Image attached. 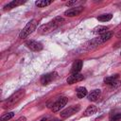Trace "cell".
Listing matches in <instances>:
<instances>
[{"instance_id": "6da1fadb", "label": "cell", "mask_w": 121, "mask_h": 121, "mask_svg": "<svg viewBox=\"0 0 121 121\" xmlns=\"http://www.w3.org/2000/svg\"><path fill=\"white\" fill-rule=\"evenodd\" d=\"M25 95V91L24 90H19L13 95H11L3 104V109H11L14 108L24 97Z\"/></svg>"}, {"instance_id": "7a4b0ae2", "label": "cell", "mask_w": 121, "mask_h": 121, "mask_svg": "<svg viewBox=\"0 0 121 121\" xmlns=\"http://www.w3.org/2000/svg\"><path fill=\"white\" fill-rule=\"evenodd\" d=\"M37 25H38V23H37V21H36L35 19L30 20V21L26 25V26L23 28V30L20 32L19 38L23 39V38H26L27 36H29V35L36 29Z\"/></svg>"}, {"instance_id": "3957f363", "label": "cell", "mask_w": 121, "mask_h": 121, "mask_svg": "<svg viewBox=\"0 0 121 121\" xmlns=\"http://www.w3.org/2000/svg\"><path fill=\"white\" fill-rule=\"evenodd\" d=\"M79 110H80V106H79V105L70 106V107L64 109L63 111H61L60 113V115L61 118H67V117H69V116H71V115L77 113Z\"/></svg>"}, {"instance_id": "277c9868", "label": "cell", "mask_w": 121, "mask_h": 121, "mask_svg": "<svg viewBox=\"0 0 121 121\" xmlns=\"http://www.w3.org/2000/svg\"><path fill=\"white\" fill-rule=\"evenodd\" d=\"M67 101H68V99H67V97H65V96H61V97L58 98V99L52 104V107H51L52 112H56L60 111V109H62V108L66 105Z\"/></svg>"}, {"instance_id": "5b68a950", "label": "cell", "mask_w": 121, "mask_h": 121, "mask_svg": "<svg viewBox=\"0 0 121 121\" xmlns=\"http://www.w3.org/2000/svg\"><path fill=\"white\" fill-rule=\"evenodd\" d=\"M58 26H59V25L53 20L52 22H49L46 25H43L38 30H39V33H41V34H46V33H49L52 30H54Z\"/></svg>"}, {"instance_id": "8992f818", "label": "cell", "mask_w": 121, "mask_h": 121, "mask_svg": "<svg viewBox=\"0 0 121 121\" xmlns=\"http://www.w3.org/2000/svg\"><path fill=\"white\" fill-rule=\"evenodd\" d=\"M58 77V74L56 72H52V73H48V74H45L43 75L42 78H41V83L43 85H48L50 84L53 80H55Z\"/></svg>"}, {"instance_id": "52a82bcc", "label": "cell", "mask_w": 121, "mask_h": 121, "mask_svg": "<svg viewBox=\"0 0 121 121\" xmlns=\"http://www.w3.org/2000/svg\"><path fill=\"white\" fill-rule=\"evenodd\" d=\"M26 45L32 51H41L43 49V44L40 43V42H37V41H34V40H29L26 43Z\"/></svg>"}, {"instance_id": "ba28073f", "label": "cell", "mask_w": 121, "mask_h": 121, "mask_svg": "<svg viewBox=\"0 0 121 121\" xmlns=\"http://www.w3.org/2000/svg\"><path fill=\"white\" fill-rule=\"evenodd\" d=\"M83 78H84L83 75H81L79 73H73L67 78L66 81L68 84H74V83H77V82L83 80Z\"/></svg>"}, {"instance_id": "9c48e42d", "label": "cell", "mask_w": 121, "mask_h": 121, "mask_svg": "<svg viewBox=\"0 0 121 121\" xmlns=\"http://www.w3.org/2000/svg\"><path fill=\"white\" fill-rule=\"evenodd\" d=\"M83 10V7H77V8H72L69 9L68 10H66L64 12V15L67 17H74V16H78L79 15Z\"/></svg>"}, {"instance_id": "30bf717a", "label": "cell", "mask_w": 121, "mask_h": 121, "mask_svg": "<svg viewBox=\"0 0 121 121\" xmlns=\"http://www.w3.org/2000/svg\"><path fill=\"white\" fill-rule=\"evenodd\" d=\"M104 82L106 84H109V85H118L121 81H120V78H119V75H113V76H110V77H107L104 78Z\"/></svg>"}, {"instance_id": "8fae6325", "label": "cell", "mask_w": 121, "mask_h": 121, "mask_svg": "<svg viewBox=\"0 0 121 121\" xmlns=\"http://www.w3.org/2000/svg\"><path fill=\"white\" fill-rule=\"evenodd\" d=\"M25 3H26V1H23V0H13V1L9 2V4H7L4 7V9L5 10H9V9H11L13 8H16V7L20 6V5H23Z\"/></svg>"}, {"instance_id": "7c38bea8", "label": "cell", "mask_w": 121, "mask_h": 121, "mask_svg": "<svg viewBox=\"0 0 121 121\" xmlns=\"http://www.w3.org/2000/svg\"><path fill=\"white\" fill-rule=\"evenodd\" d=\"M100 95H101V91H100L99 89H95V90L92 91V92L88 95L87 97H88V99H89L90 101H96V100L99 98Z\"/></svg>"}, {"instance_id": "4fadbf2b", "label": "cell", "mask_w": 121, "mask_h": 121, "mask_svg": "<svg viewBox=\"0 0 121 121\" xmlns=\"http://www.w3.org/2000/svg\"><path fill=\"white\" fill-rule=\"evenodd\" d=\"M82 68V60H77L73 62V65H72V69H71V72L72 74L73 73H78Z\"/></svg>"}, {"instance_id": "5bb4252c", "label": "cell", "mask_w": 121, "mask_h": 121, "mask_svg": "<svg viewBox=\"0 0 121 121\" xmlns=\"http://www.w3.org/2000/svg\"><path fill=\"white\" fill-rule=\"evenodd\" d=\"M96 107L95 105H90L87 107V109L84 111L83 112V116H90V115H93L94 113H95L96 112Z\"/></svg>"}, {"instance_id": "9a60e30c", "label": "cell", "mask_w": 121, "mask_h": 121, "mask_svg": "<svg viewBox=\"0 0 121 121\" xmlns=\"http://www.w3.org/2000/svg\"><path fill=\"white\" fill-rule=\"evenodd\" d=\"M112 32H110V31H107L106 33H104V34L100 35L97 39H98L99 43H104V42H106V41L110 40V39L112 38Z\"/></svg>"}, {"instance_id": "2e32d148", "label": "cell", "mask_w": 121, "mask_h": 121, "mask_svg": "<svg viewBox=\"0 0 121 121\" xmlns=\"http://www.w3.org/2000/svg\"><path fill=\"white\" fill-rule=\"evenodd\" d=\"M87 95V89L85 87H78L77 89V96L78 98H83Z\"/></svg>"}, {"instance_id": "e0dca14e", "label": "cell", "mask_w": 121, "mask_h": 121, "mask_svg": "<svg viewBox=\"0 0 121 121\" xmlns=\"http://www.w3.org/2000/svg\"><path fill=\"white\" fill-rule=\"evenodd\" d=\"M108 30V26H96L95 28H94V33H96V34H104L106 33Z\"/></svg>"}, {"instance_id": "ac0fdd59", "label": "cell", "mask_w": 121, "mask_h": 121, "mask_svg": "<svg viewBox=\"0 0 121 121\" xmlns=\"http://www.w3.org/2000/svg\"><path fill=\"white\" fill-rule=\"evenodd\" d=\"M112 18V15L111 13H106V14L99 15V16L97 17V20L100 21V22H108V21H110Z\"/></svg>"}, {"instance_id": "d6986e66", "label": "cell", "mask_w": 121, "mask_h": 121, "mask_svg": "<svg viewBox=\"0 0 121 121\" xmlns=\"http://www.w3.org/2000/svg\"><path fill=\"white\" fill-rule=\"evenodd\" d=\"M53 1H46V0H42V1H36L35 2V5L39 8H44L50 4H52Z\"/></svg>"}, {"instance_id": "ffe728a7", "label": "cell", "mask_w": 121, "mask_h": 121, "mask_svg": "<svg viewBox=\"0 0 121 121\" xmlns=\"http://www.w3.org/2000/svg\"><path fill=\"white\" fill-rule=\"evenodd\" d=\"M13 116H14V113H13V112H8V113L3 114V115L0 117V120H1V121H9V120L11 119Z\"/></svg>"}, {"instance_id": "44dd1931", "label": "cell", "mask_w": 121, "mask_h": 121, "mask_svg": "<svg viewBox=\"0 0 121 121\" xmlns=\"http://www.w3.org/2000/svg\"><path fill=\"white\" fill-rule=\"evenodd\" d=\"M110 121H121V113H115L110 116Z\"/></svg>"}, {"instance_id": "7402d4cb", "label": "cell", "mask_w": 121, "mask_h": 121, "mask_svg": "<svg viewBox=\"0 0 121 121\" xmlns=\"http://www.w3.org/2000/svg\"><path fill=\"white\" fill-rule=\"evenodd\" d=\"M76 3H77V1H70V2H67L66 3V6H72V5L76 4Z\"/></svg>"}, {"instance_id": "603a6c76", "label": "cell", "mask_w": 121, "mask_h": 121, "mask_svg": "<svg viewBox=\"0 0 121 121\" xmlns=\"http://www.w3.org/2000/svg\"><path fill=\"white\" fill-rule=\"evenodd\" d=\"M16 121H26V117H20L18 120H16Z\"/></svg>"}, {"instance_id": "cb8c5ba5", "label": "cell", "mask_w": 121, "mask_h": 121, "mask_svg": "<svg viewBox=\"0 0 121 121\" xmlns=\"http://www.w3.org/2000/svg\"><path fill=\"white\" fill-rule=\"evenodd\" d=\"M50 121H60V119H58V118H54V119H51Z\"/></svg>"}, {"instance_id": "d4e9b609", "label": "cell", "mask_w": 121, "mask_h": 121, "mask_svg": "<svg viewBox=\"0 0 121 121\" xmlns=\"http://www.w3.org/2000/svg\"><path fill=\"white\" fill-rule=\"evenodd\" d=\"M117 36H118V37H120V36H121V31H120V32L117 34Z\"/></svg>"}, {"instance_id": "484cf974", "label": "cell", "mask_w": 121, "mask_h": 121, "mask_svg": "<svg viewBox=\"0 0 121 121\" xmlns=\"http://www.w3.org/2000/svg\"><path fill=\"white\" fill-rule=\"evenodd\" d=\"M40 121H45V119L43 118V119H42V120H40Z\"/></svg>"}, {"instance_id": "4316f807", "label": "cell", "mask_w": 121, "mask_h": 121, "mask_svg": "<svg viewBox=\"0 0 121 121\" xmlns=\"http://www.w3.org/2000/svg\"><path fill=\"white\" fill-rule=\"evenodd\" d=\"M120 55H121V53H120Z\"/></svg>"}]
</instances>
